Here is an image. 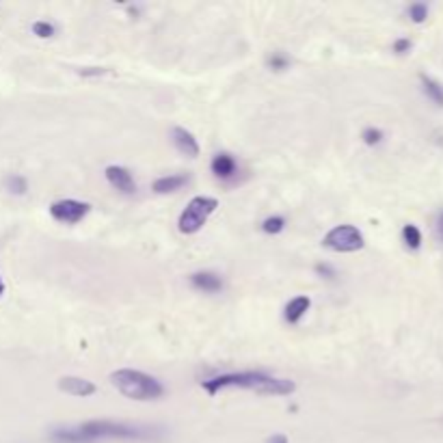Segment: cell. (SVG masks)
Returning <instances> with one entry per match:
<instances>
[{
    "instance_id": "13",
    "label": "cell",
    "mask_w": 443,
    "mask_h": 443,
    "mask_svg": "<svg viewBox=\"0 0 443 443\" xmlns=\"http://www.w3.org/2000/svg\"><path fill=\"white\" fill-rule=\"evenodd\" d=\"M191 286L195 290H201V292H220L223 290V279H220L216 273H210V271H201V273H195L191 275Z\"/></svg>"
},
{
    "instance_id": "26",
    "label": "cell",
    "mask_w": 443,
    "mask_h": 443,
    "mask_svg": "<svg viewBox=\"0 0 443 443\" xmlns=\"http://www.w3.org/2000/svg\"><path fill=\"white\" fill-rule=\"evenodd\" d=\"M437 236H439V240L443 242V212H441L439 218H437Z\"/></svg>"
},
{
    "instance_id": "12",
    "label": "cell",
    "mask_w": 443,
    "mask_h": 443,
    "mask_svg": "<svg viewBox=\"0 0 443 443\" xmlns=\"http://www.w3.org/2000/svg\"><path fill=\"white\" fill-rule=\"evenodd\" d=\"M189 184V175H182V173H175V175H162L158 180L152 184V191L158 193V195H169V193H175L180 191L182 186Z\"/></svg>"
},
{
    "instance_id": "15",
    "label": "cell",
    "mask_w": 443,
    "mask_h": 443,
    "mask_svg": "<svg viewBox=\"0 0 443 443\" xmlns=\"http://www.w3.org/2000/svg\"><path fill=\"white\" fill-rule=\"evenodd\" d=\"M403 242L407 245V249L417 251L422 247V232L415 225H405L403 228Z\"/></svg>"
},
{
    "instance_id": "5",
    "label": "cell",
    "mask_w": 443,
    "mask_h": 443,
    "mask_svg": "<svg viewBox=\"0 0 443 443\" xmlns=\"http://www.w3.org/2000/svg\"><path fill=\"white\" fill-rule=\"evenodd\" d=\"M323 245L335 253H354L366 247V238L354 225H337L323 238Z\"/></svg>"
},
{
    "instance_id": "6",
    "label": "cell",
    "mask_w": 443,
    "mask_h": 443,
    "mask_svg": "<svg viewBox=\"0 0 443 443\" xmlns=\"http://www.w3.org/2000/svg\"><path fill=\"white\" fill-rule=\"evenodd\" d=\"M91 206L86 201H78V199H59L50 206V216L59 223H65V225H76L80 220L89 214Z\"/></svg>"
},
{
    "instance_id": "7",
    "label": "cell",
    "mask_w": 443,
    "mask_h": 443,
    "mask_svg": "<svg viewBox=\"0 0 443 443\" xmlns=\"http://www.w3.org/2000/svg\"><path fill=\"white\" fill-rule=\"evenodd\" d=\"M104 175H106L108 184H111L115 191H119V193H123V195L137 193V182H135V177H132V173H130L125 167L111 164V167H106Z\"/></svg>"
},
{
    "instance_id": "25",
    "label": "cell",
    "mask_w": 443,
    "mask_h": 443,
    "mask_svg": "<svg viewBox=\"0 0 443 443\" xmlns=\"http://www.w3.org/2000/svg\"><path fill=\"white\" fill-rule=\"evenodd\" d=\"M264 443H288V437L286 434H281V432H277V434H273V437H269Z\"/></svg>"
},
{
    "instance_id": "19",
    "label": "cell",
    "mask_w": 443,
    "mask_h": 443,
    "mask_svg": "<svg viewBox=\"0 0 443 443\" xmlns=\"http://www.w3.org/2000/svg\"><path fill=\"white\" fill-rule=\"evenodd\" d=\"M266 65H269L273 72H284L290 65V57L286 52H273V55H269V59H266Z\"/></svg>"
},
{
    "instance_id": "1",
    "label": "cell",
    "mask_w": 443,
    "mask_h": 443,
    "mask_svg": "<svg viewBox=\"0 0 443 443\" xmlns=\"http://www.w3.org/2000/svg\"><path fill=\"white\" fill-rule=\"evenodd\" d=\"M162 437V430L152 426H139V424H125V422H113V420H91L78 426L57 428L52 430V439L61 443H96L104 439L113 441H158Z\"/></svg>"
},
{
    "instance_id": "2",
    "label": "cell",
    "mask_w": 443,
    "mask_h": 443,
    "mask_svg": "<svg viewBox=\"0 0 443 443\" xmlns=\"http://www.w3.org/2000/svg\"><path fill=\"white\" fill-rule=\"evenodd\" d=\"M201 387L210 396H216V393L232 389V387L247 389L257 396H290L296 391L294 381L271 376L266 372H228V374H218V376L203 381Z\"/></svg>"
},
{
    "instance_id": "10",
    "label": "cell",
    "mask_w": 443,
    "mask_h": 443,
    "mask_svg": "<svg viewBox=\"0 0 443 443\" xmlns=\"http://www.w3.org/2000/svg\"><path fill=\"white\" fill-rule=\"evenodd\" d=\"M59 389L69 393V396H76V398H86V396H94L96 393V385L86 378H80V376H63L59 378Z\"/></svg>"
},
{
    "instance_id": "22",
    "label": "cell",
    "mask_w": 443,
    "mask_h": 443,
    "mask_svg": "<svg viewBox=\"0 0 443 443\" xmlns=\"http://www.w3.org/2000/svg\"><path fill=\"white\" fill-rule=\"evenodd\" d=\"M393 52L396 55H407V52H411V48H413V43H411V39H407V37H400V39H396L393 41Z\"/></svg>"
},
{
    "instance_id": "23",
    "label": "cell",
    "mask_w": 443,
    "mask_h": 443,
    "mask_svg": "<svg viewBox=\"0 0 443 443\" xmlns=\"http://www.w3.org/2000/svg\"><path fill=\"white\" fill-rule=\"evenodd\" d=\"M316 273H318L320 277H325V279H333V277H335V271L331 269L329 264H316Z\"/></svg>"
},
{
    "instance_id": "17",
    "label": "cell",
    "mask_w": 443,
    "mask_h": 443,
    "mask_svg": "<svg viewBox=\"0 0 443 443\" xmlns=\"http://www.w3.org/2000/svg\"><path fill=\"white\" fill-rule=\"evenodd\" d=\"M5 189H7L9 193H13V195H26L28 182H26V177L13 173V175H9L7 180H5Z\"/></svg>"
},
{
    "instance_id": "16",
    "label": "cell",
    "mask_w": 443,
    "mask_h": 443,
    "mask_svg": "<svg viewBox=\"0 0 443 443\" xmlns=\"http://www.w3.org/2000/svg\"><path fill=\"white\" fill-rule=\"evenodd\" d=\"M286 230V218L284 216H269V218H264V223H262V232L264 234H271V236H275V234H281Z\"/></svg>"
},
{
    "instance_id": "24",
    "label": "cell",
    "mask_w": 443,
    "mask_h": 443,
    "mask_svg": "<svg viewBox=\"0 0 443 443\" xmlns=\"http://www.w3.org/2000/svg\"><path fill=\"white\" fill-rule=\"evenodd\" d=\"M78 74H80V76H104L106 69H102V67H84V69H80Z\"/></svg>"
},
{
    "instance_id": "18",
    "label": "cell",
    "mask_w": 443,
    "mask_h": 443,
    "mask_svg": "<svg viewBox=\"0 0 443 443\" xmlns=\"http://www.w3.org/2000/svg\"><path fill=\"white\" fill-rule=\"evenodd\" d=\"M33 35H37L39 39H50L57 35V26L52 22H46V20H39L33 24Z\"/></svg>"
},
{
    "instance_id": "27",
    "label": "cell",
    "mask_w": 443,
    "mask_h": 443,
    "mask_svg": "<svg viewBox=\"0 0 443 443\" xmlns=\"http://www.w3.org/2000/svg\"><path fill=\"white\" fill-rule=\"evenodd\" d=\"M5 294V281H3V277H0V296Z\"/></svg>"
},
{
    "instance_id": "8",
    "label": "cell",
    "mask_w": 443,
    "mask_h": 443,
    "mask_svg": "<svg viewBox=\"0 0 443 443\" xmlns=\"http://www.w3.org/2000/svg\"><path fill=\"white\" fill-rule=\"evenodd\" d=\"M210 169L214 173V177H218L220 182H230L234 180V177L238 175V162L232 154L228 152H218L212 162H210Z\"/></svg>"
},
{
    "instance_id": "11",
    "label": "cell",
    "mask_w": 443,
    "mask_h": 443,
    "mask_svg": "<svg viewBox=\"0 0 443 443\" xmlns=\"http://www.w3.org/2000/svg\"><path fill=\"white\" fill-rule=\"evenodd\" d=\"M309 307H312V298H309V296H294V298H290V303L284 309L286 323H290V325L301 323L303 316L309 312Z\"/></svg>"
},
{
    "instance_id": "4",
    "label": "cell",
    "mask_w": 443,
    "mask_h": 443,
    "mask_svg": "<svg viewBox=\"0 0 443 443\" xmlns=\"http://www.w3.org/2000/svg\"><path fill=\"white\" fill-rule=\"evenodd\" d=\"M216 208H218V199H214V197H206V195L193 197L186 203V208L182 210L180 218H177V228H180V232L186 236L197 234L208 223V218L214 214Z\"/></svg>"
},
{
    "instance_id": "3",
    "label": "cell",
    "mask_w": 443,
    "mask_h": 443,
    "mask_svg": "<svg viewBox=\"0 0 443 443\" xmlns=\"http://www.w3.org/2000/svg\"><path fill=\"white\" fill-rule=\"evenodd\" d=\"M111 383L121 396L130 398V400L150 403L164 396V385L141 370H117L111 374Z\"/></svg>"
},
{
    "instance_id": "20",
    "label": "cell",
    "mask_w": 443,
    "mask_h": 443,
    "mask_svg": "<svg viewBox=\"0 0 443 443\" xmlns=\"http://www.w3.org/2000/svg\"><path fill=\"white\" fill-rule=\"evenodd\" d=\"M407 16L411 18V22L422 24V22H426V18H428V5H424V3H413V5L407 9Z\"/></svg>"
},
{
    "instance_id": "9",
    "label": "cell",
    "mask_w": 443,
    "mask_h": 443,
    "mask_svg": "<svg viewBox=\"0 0 443 443\" xmlns=\"http://www.w3.org/2000/svg\"><path fill=\"white\" fill-rule=\"evenodd\" d=\"M171 141L175 145V150L189 156V158H197L199 156V143L195 139L193 132H189L186 128H173L171 130Z\"/></svg>"
},
{
    "instance_id": "14",
    "label": "cell",
    "mask_w": 443,
    "mask_h": 443,
    "mask_svg": "<svg viewBox=\"0 0 443 443\" xmlns=\"http://www.w3.org/2000/svg\"><path fill=\"white\" fill-rule=\"evenodd\" d=\"M420 80H422V89H424V94H426V96H428L434 104L443 106V84H441V82H437L434 78L426 76V74H422V76H420Z\"/></svg>"
},
{
    "instance_id": "21",
    "label": "cell",
    "mask_w": 443,
    "mask_h": 443,
    "mask_svg": "<svg viewBox=\"0 0 443 443\" xmlns=\"http://www.w3.org/2000/svg\"><path fill=\"white\" fill-rule=\"evenodd\" d=\"M383 130H378V128H366L364 132H361V141L366 143V145H370V147H376L381 141H383Z\"/></svg>"
}]
</instances>
